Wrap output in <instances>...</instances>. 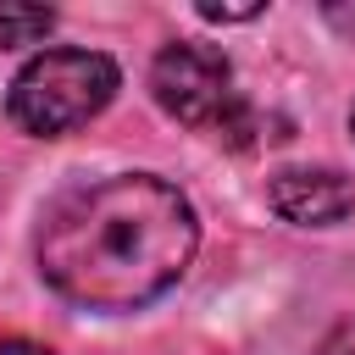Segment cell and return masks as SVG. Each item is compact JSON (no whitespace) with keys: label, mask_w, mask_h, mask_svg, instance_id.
Instances as JSON below:
<instances>
[{"label":"cell","mask_w":355,"mask_h":355,"mask_svg":"<svg viewBox=\"0 0 355 355\" xmlns=\"http://www.w3.org/2000/svg\"><path fill=\"white\" fill-rule=\"evenodd\" d=\"M116 61L105 50H39L6 94V116L33 139H61L83 122H94L116 100Z\"/></svg>","instance_id":"3"},{"label":"cell","mask_w":355,"mask_h":355,"mask_svg":"<svg viewBox=\"0 0 355 355\" xmlns=\"http://www.w3.org/2000/svg\"><path fill=\"white\" fill-rule=\"evenodd\" d=\"M322 355H355V316H344V322H338V327L327 333Z\"/></svg>","instance_id":"6"},{"label":"cell","mask_w":355,"mask_h":355,"mask_svg":"<svg viewBox=\"0 0 355 355\" xmlns=\"http://www.w3.org/2000/svg\"><path fill=\"white\" fill-rule=\"evenodd\" d=\"M200 17L205 22H250V17H261V6H200Z\"/></svg>","instance_id":"7"},{"label":"cell","mask_w":355,"mask_h":355,"mask_svg":"<svg viewBox=\"0 0 355 355\" xmlns=\"http://www.w3.org/2000/svg\"><path fill=\"white\" fill-rule=\"evenodd\" d=\"M200 244L189 194L155 172L67 189L39 222V277L83 311H139L166 294Z\"/></svg>","instance_id":"1"},{"label":"cell","mask_w":355,"mask_h":355,"mask_svg":"<svg viewBox=\"0 0 355 355\" xmlns=\"http://www.w3.org/2000/svg\"><path fill=\"white\" fill-rule=\"evenodd\" d=\"M327 22L344 28V33H355V11H344V6H327Z\"/></svg>","instance_id":"9"},{"label":"cell","mask_w":355,"mask_h":355,"mask_svg":"<svg viewBox=\"0 0 355 355\" xmlns=\"http://www.w3.org/2000/svg\"><path fill=\"white\" fill-rule=\"evenodd\" d=\"M55 28V11L50 6H0V50L11 44H33Z\"/></svg>","instance_id":"5"},{"label":"cell","mask_w":355,"mask_h":355,"mask_svg":"<svg viewBox=\"0 0 355 355\" xmlns=\"http://www.w3.org/2000/svg\"><path fill=\"white\" fill-rule=\"evenodd\" d=\"M266 200L283 222L333 227V222L355 216V178L338 172V166H283L266 183Z\"/></svg>","instance_id":"4"},{"label":"cell","mask_w":355,"mask_h":355,"mask_svg":"<svg viewBox=\"0 0 355 355\" xmlns=\"http://www.w3.org/2000/svg\"><path fill=\"white\" fill-rule=\"evenodd\" d=\"M150 94L172 122H183L194 133H211L216 144L250 150V144L272 139L261 111L239 94L233 61L222 50H211V44H194V39L166 44L155 55V67H150Z\"/></svg>","instance_id":"2"},{"label":"cell","mask_w":355,"mask_h":355,"mask_svg":"<svg viewBox=\"0 0 355 355\" xmlns=\"http://www.w3.org/2000/svg\"><path fill=\"white\" fill-rule=\"evenodd\" d=\"M0 355H50L44 344H28V338H0Z\"/></svg>","instance_id":"8"},{"label":"cell","mask_w":355,"mask_h":355,"mask_svg":"<svg viewBox=\"0 0 355 355\" xmlns=\"http://www.w3.org/2000/svg\"><path fill=\"white\" fill-rule=\"evenodd\" d=\"M349 133H355V111H349Z\"/></svg>","instance_id":"10"}]
</instances>
